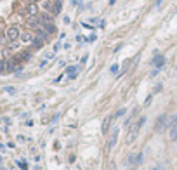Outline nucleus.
<instances>
[{"label":"nucleus","instance_id":"f257e3e1","mask_svg":"<svg viewBox=\"0 0 177 170\" xmlns=\"http://www.w3.org/2000/svg\"><path fill=\"white\" fill-rule=\"evenodd\" d=\"M144 122H146V118H141L139 122H136V123L130 125L128 134H127V137H125V142H127V144H132V142L137 139V134H139V130H141V127L144 125Z\"/></svg>","mask_w":177,"mask_h":170},{"label":"nucleus","instance_id":"f03ea898","mask_svg":"<svg viewBox=\"0 0 177 170\" xmlns=\"http://www.w3.org/2000/svg\"><path fill=\"white\" fill-rule=\"evenodd\" d=\"M5 37H7V40H9V42H16V40L21 37V31H19V28H17V26H9V28H7V31H5Z\"/></svg>","mask_w":177,"mask_h":170},{"label":"nucleus","instance_id":"7ed1b4c3","mask_svg":"<svg viewBox=\"0 0 177 170\" xmlns=\"http://www.w3.org/2000/svg\"><path fill=\"white\" fill-rule=\"evenodd\" d=\"M118 135H120V129L116 127V129H113V130H111V134H109V137H108V149H113V147L116 146Z\"/></svg>","mask_w":177,"mask_h":170},{"label":"nucleus","instance_id":"20e7f679","mask_svg":"<svg viewBox=\"0 0 177 170\" xmlns=\"http://www.w3.org/2000/svg\"><path fill=\"white\" fill-rule=\"evenodd\" d=\"M151 62H153V66L158 70V68H162V66L165 64V56H162V54H156V56L153 57V61H151Z\"/></svg>","mask_w":177,"mask_h":170},{"label":"nucleus","instance_id":"39448f33","mask_svg":"<svg viewBox=\"0 0 177 170\" xmlns=\"http://www.w3.org/2000/svg\"><path fill=\"white\" fill-rule=\"evenodd\" d=\"M21 42H23V44H31V42L35 40V37L30 33V31H25V33H21Z\"/></svg>","mask_w":177,"mask_h":170},{"label":"nucleus","instance_id":"423d86ee","mask_svg":"<svg viewBox=\"0 0 177 170\" xmlns=\"http://www.w3.org/2000/svg\"><path fill=\"white\" fill-rule=\"evenodd\" d=\"M26 12H28V16H38V5H37L35 2H31V4L26 7Z\"/></svg>","mask_w":177,"mask_h":170},{"label":"nucleus","instance_id":"0eeeda50","mask_svg":"<svg viewBox=\"0 0 177 170\" xmlns=\"http://www.w3.org/2000/svg\"><path fill=\"white\" fill-rule=\"evenodd\" d=\"M78 66H68V70H66V75H68V78L70 80H73L75 76H77V73H78Z\"/></svg>","mask_w":177,"mask_h":170},{"label":"nucleus","instance_id":"6e6552de","mask_svg":"<svg viewBox=\"0 0 177 170\" xmlns=\"http://www.w3.org/2000/svg\"><path fill=\"white\" fill-rule=\"evenodd\" d=\"M28 26H31V28H38V26H40L38 16H30V17H28Z\"/></svg>","mask_w":177,"mask_h":170},{"label":"nucleus","instance_id":"1a4fd4ad","mask_svg":"<svg viewBox=\"0 0 177 170\" xmlns=\"http://www.w3.org/2000/svg\"><path fill=\"white\" fill-rule=\"evenodd\" d=\"M141 161H142V155H141V153H139V155H132V156L128 158V163H130V165H139Z\"/></svg>","mask_w":177,"mask_h":170},{"label":"nucleus","instance_id":"9d476101","mask_svg":"<svg viewBox=\"0 0 177 170\" xmlns=\"http://www.w3.org/2000/svg\"><path fill=\"white\" fill-rule=\"evenodd\" d=\"M167 122H168V118H167L165 115H162V116L158 118V122H156V130H162V129H163V125L167 127Z\"/></svg>","mask_w":177,"mask_h":170},{"label":"nucleus","instance_id":"9b49d317","mask_svg":"<svg viewBox=\"0 0 177 170\" xmlns=\"http://www.w3.org/2000/svg\"><path fill=\"white\" fill-rule=\"evenodd\" d=\"M113 118H115V116H106V118H104V122H102V132H104V134L108 132L109 125L113 123Z\"/></svg>","mask_w":177,"mask_h":170},{"label":"nucleus","instance_id":"f8f14e48","mask_svg":"<svg viewBox=\"0 0 177 170\" xmlns=\"http://www.w3.org/2000/svg\"><path fill=\"white\" fill-rule=\"evenodd\" d=\"M54 16H57L59 12H61V0H56V2L52 4V11H51Z\"/></svg>","mask_w":177,"mask_h":170},{"label":"nucleus","instance_id":"ddd939ff","mask_svg":"<svg viewBox=\"0 0 177 170\" xmlns=\"http://www.w3.org/2000/svg\"><path fill=\"white\" fill-rule=\"evenodd\" d=\"M40 28H43L47 33H56V26L52 25V23H47V25H42Z\"/></svg>","mask_w":177,"mask_h":170},{"label":"nucleus","instance_id":"4468645a","mask_svg":"<svg viewBox=\"0 0 177 170\" xmlns=\"http://www.w3.org/2000/svg\"><path fill=\"white\" fill-rule=\"evenodd\" d=\"M31 44H33V47H35V49H42V45H43V40H42V38H38V37H35V40L31 42Z\"/></svg>","mask_w":177,"mask_h":170},{"label":"nucleus","instance_id":"2eb2a0df","mask_svg":"<svg viewBox=\"0 0 177 170\" xmlns=\"http://www.w3.org/2000/svg\"><path fill=\"white\" fill-rule=\"evenodd\" d=\"M30 57H31V54H30L28 50H26V52H21V54L17 56V59H19V61H28Z\"/></svg>","mask_w":177,"mask_h":170},{"label":"nucleus","instance_id":"dca6fc26","mask_svg":"<svg viewBox=\"0 0 177 170\" xmlns=\"http://www.w3.org/2000/svg\"><path fill=\"white\" fill-rule=\"evenodd\" d=\"M168 137H170V141H175V139H177V127H170Z\"/></svg>","mask_w":177,"mask_h":170},{"label":"nucleus","instance_id":"f3484780","mask_svg":"<svg viewBox=\"0 0 177 170\" xmlns=\"http://www.w3.org/2000/svg\"><path fill=\"white\" fill-rule=\"evenodd\" d=\"M17 167H19L21 170H28V165H26L25 161H17Z\"/></svg>","mask_w":177,"mask_h":170},{"label":"nucleus","instance_id":"a211bd4d","mask_svg":"<svg viewBox=\"0 0 177 170\" xmlns=\"http://www.w3.org/2000/svg\"><path fill=\"white\" fill-rule=\"evenodd\" d=\"M5 92L7 94H16V89L14 87H5Z\"/></svg>","mask_w":177,"mask_h":170},{"label":"nucleus","instance_id":"6ab92c4d","mask_svg":"<svg viewBox=\"0 0 177 170\" xmlns=\"http://www.w3.org/2000/svg\"><path fill=\"white\" fill-rule=\"evenodd\" d=\"M5 71V61H0V73Z\"/></svg>","mask_w":177,"mask_h":170},{"label":"nucleus","instance_id":"aec40b11","mask_svg":"<svg viewBox=\"0 0 177 170\" xmlns=\"http://www.w3.org/2000/svg\"><path fill=\"white\" fill-rule=\"evenodd\" d=\"M170 127H177V115L172 118V122H170Z\"/></svg>","mask_w":177,"mask_h":170},{"label":"nucleus","instance_id":"412c9836","mask_svg":"<svg viewBox=\"0 0 177 170\" xmlns=\"http://www.w3.org/2000/svg\"><path fill=\"white\" fill-rule=\"evenodd\" d=\"M109 70H111V73H118V64H113Z\"/></svg>","mask_w":177,"mask_h":170},{"label":"nucleus","instance_id":"4be33fe9","mask_svg":"<svg viewBox=\"0 0 177 170\" xmlns=\"http://www.w3.org/2000/svg\"><path fill=\"white\" fill-rule=\"evenodd\" d=\"M9 54H11L9 49H4V50H2V56H4V57H9Z\"/></svg>","mask_w":177,"mask_h":170},{"label":"nucleus","instance_id":"5701e85b","mask_svg":"<svg viewBox=\"0 0 177 170\" xmlns=\"http://www.w3.org/2000/svg\"><path fill=\"white\" fill-rule=\"evenodd\" d=\"M122 115H125V110H118L116 115H115V118H118V116H122Z\"/></svg>","mask_w":177,"mask_h":170},{"label":"nucleus","instance_id":"b1692460","mask_svg":"<svg viewBox=\"0 0 177 170\" xmlns=\"http://www.w3.org/2000/svg\"><path fill=\"white\" fill-rule=\"evenodd\" d=\"M151 101H153V96H149V97H148V99H146V102H144V106H148V104H149V102H151Z\"/></svg>","mask_w":177,"mask_h":170},{"label":"nucleus","instance_id":"393cba45","mask_svg":"<svg viewBox=\"0 0 177 170\" xmlns=\"http://www.w3.org/2000/svg\"><path fill=\"white\" fill-rule=\"evenodd\" d=\"M115 2H116V0H109V5H113Z\"/></svg>","mask_w":177,"mask_h":170},{"label":"nucleus","instance_id":"a878e982","mask_svg":"<svg viewBox=\"0 0 177 170\" xmlns=\"http://www.w3.org/2000/svg\"><path fill=\"white\" fill-rule=\"evenodd\" d=\"M111 170H115V167H113V165H111Z\"/></svg>","mask_w":177,"mask_h":170}]
</instances>
